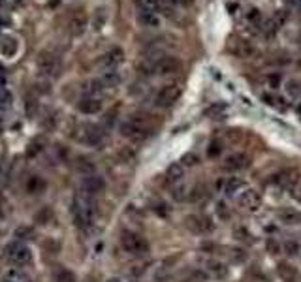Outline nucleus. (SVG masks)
Listing matches in <instances>:
<instances>
[{
	"instance_id": "obj_30",
	"label": "nucleus",
	"mask_w": 301,
	"mask_h": 282,
	"mask_svg": "<svg viewBox=\"0 0 301 282\" xmlns=\"http://www.w3.org/2000/svg\"><path fill=\"white\" fill-rule=\"evenodd\" d=\"M32 235H34V232L29 226H21L15 230V237H19V239H32Z\"/></svg>"
},
{
	"instance_id": "obj_10",
	"label": "nucleus",
	"mask_w": 301,
	"mask_h": 282,
	"mask_svg": "<svg viewBox=\"0 0 301 282\" xmlns=\"http://www.w3.org/2000/svg\"><path fill=\"white\" fill-rule=\"evenodd\" d=\"M251 166V158L243 153H234V155L226 156V160H224V169H228V171H243Z\"/></svg>"
},
{
	"instance_id": "obj_17",
	"label": "nucleus",
	"mask_w": 301,
	"mask_h": 282,
	"mask_svg": "<svg viewBox=\"0 0 301 282\" xmlns=\"http://www.w3.org/2000/svg\"><path fill=\"white\" fill-rule=\"evenodd\" d=\"M183 177H185V166L181 162L172 164V166L168 168V171H166V181L172 184H177Z\"/></svg>"
},
{
	"instance_id": "obj_34",
	"label": "nucleus",
	"mask_w": 301,
	"mask_h": 282,
	"mask_svg": "<svg viewBox=\"0 0 301 282\" xmlns=\"http://www.w3.org/2000/svg\"><path fill=\"white\" fill-rule=\"evenodd\" d=\"M49 219H51V209H49V207H43L42 211L36 215V220L40 222V224H47V222H49Z\"/></svg>"
},
{
	"instance_id": "obj_35",
	"label": "nucleus",
	"mask_w": 301,
	"mask_h": 282,
	"mask_svg": "<svg viewBox=\"0 0 301 282\" xmlns=\"http://www.w3.org/2000/svg\"><path fill=\"white\" fill-rule=\"evenodd\" d=\"M216 215H218L220 219H224V220H228V219H230L228 205L224 203V201H218V203H216Z\"/></svg>"
},
{
	"instance_id": "obj_18",
	"label": "nucleus",
	"mask_w": 301,
	"mask_h": 282,
	"mask_svg": "<svg viewBox=\"0 0 301 282\" xmlns=\"http://www.w3.org/2000/svg\"><path fill=\"white\" fill-rule=\"evenodd\" d=\"M279 275L282 280L286 282H299V273H297V269L294 265H290V263H279Z\"/></svg>"
},
{
	"instance_id": "obj_11",
	"label": "nucleus",
	"mask_w": 301,
	"mask_h": 282,
	"mask_svg": "<svg viewBox=\"0 0 301 282\" xmlns=\"http://www.w3.org/2000/svg\"><path fill=\"white\" fill-rule=\"evenodd\" d=\"M187 228L192 230L196 233H205V232H213V222L207 217H201V215H192V217H187Z\"/></svg>"
},
{
	"instance_id": "obj_13",
	"label": "nucleus",
	"mask_w": 301,
	"mask_h": 282,
	"mask_svg": "<svg viewBox=\"0 0 301 282\" xmlns=\"http://www.w3.org/2000/svg\"><path fill=\"white\" fill-rule=\"evenodd\" d=\"M79 111L85 113V115H96L102 111V100L96 96H85V98L79 102Z\"/></svg>"
},
{
	"instance_id": "obj_24",
	"label": "nucleus",
	"mask_w": 301,
	"mask_h": 282,
	"mask_svg": "<svg viewBox=\"0 0 301 282\" xmlns=\"http://www.w3.org/2000/svg\"><path fill=\"white\" fill-rule=\"evenodd\" d=\"M139 23L145 25V27H158V25H160V17H158V14L141 12V14H139Z\"/></svg>"
},
{
	"instance_id": "obj_5",
	"label": "nucleus",
	"mask_w": 301,
	"mask_h": 282,
	"mask_svg": "<svg viewBox=\"0 0 301 282\" xmlns=\"http://www.w3.org/2000/svg\"><path fill=\"white\" fill-rule=\"evenodd\" d=\"M181 92H183V87H181L179 83L164 85V87L157 92L155 104H157L158 107H172L173 104L181 98Z\"/></svg>"
},
{
	"instance_id": "obj_38",
	"label": "nucleus",
	"mask_w": 301,
	"mask_h": 282,
	"mask_svg": "<svg viewBox=\"0 0 301 282\" xmlns=\"http://www.w3.org/2000/svg\"><path fill=\"white\" fill-rule=\"evenodd\" d=\"M121 158L124 162H130V160H134V153L128 151V149H124V151H121Z\"/></svg>"
},
{
	"instance_id": "obj_26",
	"label": "nucleus",
	"mask_w": 301,
	"mask_h": 282,
	"mask_svg": "<svg viewBox=\"0 0 301 282\" xmlns=\"http://www.w3.org/2000/svg\"><path fill=\"white\" fill-rule=\"evenodd\" d=\"M205 186H203V184H196V186H194V188H190V190H188V199H190V201H200V199H203V197H205Z\"/></svg>"
},
{
	"instance_id": "obj_1",
	"label": "nucleus",
	"mask_w": 301,
	"mask_h": 282,
	"mask_svg": "<svg viewBox=\"0 0 301 282\" xmlns=\"http://www.w3.org/2000/svg\"><path fill=\"white\" fill-rule=\"evenodd\" d=\"M94 217V207L89 196H78L76 197V209H73V219H76V226L81 230H87L93 224Z\"/></svg>"
},
{
	"instance_id": "obj_16",
	"label": "nucleus",
	"mask_w": 301,
	"mask_h": 282,
	"mask_svg": "<svg viewBox=\"0 0 301 282\" xmlns=\"http://www.w3.org/2000/svg\"><path fill=\"white\" fill-rule=\"evenodd\" d=\"M141 12H150V14H158L166 10V0H136Z\"/></svg>"
},
{
	"instance_id": "obj_28",
	"label": "nucleus",
	"mask_w": 301,
	"mask_h": 282,
	"mask_svg": "<svg viewBox=\"0 0 301 282\" xmlns=\"http://www.w3.org/2000/svg\"><path fill=\"white\" fill-rule=\"evenodd\" d=\"M55 278H57V282H76V276H73L72 271H68L64 267L55 271Z\"/></svg>"
},
{
	"instance_id": "obj_2",
	"label": "nucleus",
	"mask_w": 301,
	"mask_h": 282,
	"mask_svg": "<svg viewBox=\"0 0 301 282\" xmlns=\"http://www.w3.org/2000/svg\"><path fill=\"white\" fill-rule=\"evenodd\" d=\"M150 128L141 119H128L121 124V134L134 141H143L150 134Z\"/></svg>"
},
{
	"instance_id": "obj_41",
	"label": "nucleus",
	"mask_w": 301,
	"mask_h": 282,
	"mask_svg": "<svg viewBox=\"0 0 301 282\" xmlns=\"http://www.w3.org/2000/svg\"><path fill=\"white\" fill-rule=\"evenodd\" d=\"M286 4L290 8H301V0H286Z\"/></svg>"
},
{
	"instance_id": "obj_36",
	"label": "nucleus",
	"mask_w": 301,
	"mask_h": 282,
	"mask_svg": "<svg viewBox=\"0 0 301 282\" xmlns=\"http://www.w3.org/2000/svg\"><path fill=\"white\" fill-rule=\"evenodd\" d=\"M284 252L290 254V256H295L299 252V245L295 241H288V243H284Z\"/></svg>"
},
{
	"instance_id": "obj_14",
	"label": "nucleus",
	"mask_w": 301,
	"mask_h": 282,
	"mask_svg": "<svg viewBox=\"0 0 301 282\" xmlns=\"http://www.w3.org/2000/svg\"><path fill=\"white\" fill-rule=\"evenodd\" d=\"M124 60V53H122L119 47L117 49H111L109 53H106V55L102 56V60H100V64L106 68V70H115L119 64Z\"/></svg>"
},
{
	"instance_id": "obj_25",
	"label": "nucleus",
	"mask_w": 301,
	"mask_h": 282,
	"mask_svg": "<svg viewBox=\"0 0 301 282\" xmlns=\"http://www.w3.org/2000/svg\"><path fill=\"white\" fill-rule=\"evenodd\" d=\"M224 111H226V104H213V106H209L207 109H205V117H209V119H218Z\"/></svg>"
},
{
	"instance_id": "obj_39",
	"label": "nucleus",
	"mask_w": 301,
	"mask_h": 282,
	"mask_svg": "<svg viewBox=\"0 0 301 282\" xmlns=\"http://www.w3.org/2000/svg\"><path fill=\"white\" fill-rule=\"evenodd\" d=\"M218 153H220V147H218L216 143H213V145H211V149H209V155L215 156V155H218Z\"/></svg>"
},
{
	"instance_id": "obj_40",
	"label": "nucleus",
	"mask_w": 301,
	"mask_h": 282,
	"mask_svg": "<svg viewBox=\"0 0 301 282\" xmlns=\"http://www.w3.org/2000/svg\"><path fill=\"white\" fill-rule=\"evenodd\" d=\"M196 160H198V158H196L194 155L185 156V164H188V166H194V164H196Z\"/></svg>"
},
{
	"instance_id": "obj_9",
	"label": "nucleus",
	"mask_w": 301,
	"mask_h": 282,
	"mask_svg": "<svg viewBox=\"0 0 301 282\" xmlns=\"http://www.w3.org/2000/svg\"><path fill=\"white\" fill-rule=\"evenodd\" d=\"M237 201H239V205H241L243 209H247V211H256L260 205H262V196H260L258 190L247 188V190H243L239 194Z\"/></svg>"
},
{
	"instance_id": "obj_31",
	"label": "nucleus",
	"mask_w": 301,
	"mask_h": 282,
	"mask_svg": "<svg viewBox=\"0 0 301 282\" xmlns=\"http://www.w3.org/2000/svg\"><path fill=\"white\" fill-rule=\"evenodd\" d=\"M209 269L215 273V276H226L228 275V269L224 267L222 263H218V261H211V263H209Z\"/></svg>"
},
{
	"instance_id": "obj_22",
	"label": "nucleus",
	"mask_w": 301,
	"mask_h": 282,
	"mask_svg": "<svg viewBox=\"0 0 301 282\" xmlns=\"http://www.w3.org/2000/svg\"><path fill=\"white\" fill-rule=\"evenodd\" d=\"M188 188L187 184H183V183H177V184H173V188H172V197L175 199V201H185V199H188Z\"/></svg>"
},
{
	"instance_id": "obj_19",
	"label": "nucleus",
	"mask_w": 301,
	"mask_h": 282,
	"mask_svg": "<svg viewBox=\"0 0 301 282\" xmlns=\"http://www.w3.org/2000/svg\"><path fill=\"white\" fill-rule=\"evenodd\" d=\"M102 91H104V85H102L100 79H91V81L83 83V87H81L83 96H96V98H98V94H100Z\"/></svg>"
},
{
	"instance_id": "obj_42",
	"label": "nucleus",
	"mask_w": 301,
	"mask_h": 282,
	"mask_svg": "<svg viewBox=\"0 0 301 282\" xmlns=\"http://www.w3.org/2000/svg\"><path fill=\"white\" fill-rule=\"evenodd\" d=\"M4 83H6V74L0 70V85H4Z\"/></svg>"
},
{
	"instance_id": "obj_21",
	"label": "nucleus",
	"mask_w": 301,
	"mask_h": 282,
	"mask_svg": "<svg viewBox=\"0 0 301 282\" xmlns=\"http://www.w3.org/2000/svg\"><path fill=\"white\" fill-rule=\"evenodd\" d=\"M100 81H102V85H104V89H108V87H117V85L121 83V74H119L117 70H106Z\"/></svg>"
},
{
	"instance_id": "obj_37",
	"label": "nucleus",
	"mask_w": 301,
	"mask_h": 282,
	"mask_svg": "<svg viewBox=\"0 0 301 282\" xmlns=\"http://www.w3.org/2000/svg\"><path fill=\"white\" fill-rule=\"evenodd\" d=\"M234 235H236V237H237V239H239V241H249V237H251L249 233L245 232L243 228H237L236 232H234Z\"/></svg>"
},
{
	"instance_id": "obj_43",
	"label": "nucleus",
	"mask_w": 301,
	"mask_h": 282,
	"mask_svg": "<svg viewBox=\"0 0 301 282\" xmlns=\"http://www.w3.org/2000/svg\"><path fill=\"white\" fill-rule=\"evenodd\" d=\"M170 2H172V4H187L188 0H170Z\"/></svg>"
},
{
	"instance_id": "obj_33",
	"label": "nucleus",
	"mask_w": 301,
	"mask_h": 282,
	"mask_svg": "<svg viewBox=\"0 0 301 282\" xmlns=\"http://www.w3.org/2000/svg\"><path fill=\"white\" fill-rule=\"evenodd\" d=\"M43 248H45L49 254H58L60 252V243L55 239H47L45 243H43Z\"/></svg>"
},
{
	"instance_id": "obj_4",
	"label": "nucleus",
	"mask_w": 301,
	"mask_h": 282,
	"mask_svg": "<svg viewBox=\"0 0 301 282\" xmlns=\"http://www.w3.org/2000/svg\"><path fill=\"white\" fill-rule=\"evenodd\" d=\"M38 70L42 72L45 78H58V74H60L58 56L51 51H42L38 55Z\"/></svg>"
},
{
	"instance_id": "obj_44",
	"label": "nucleus",
	"mask_w": 301,
	"mask_h": 282,
	"mask_svg": "<svg viewBox=\"0 0 301 282\" xmlns=\"http://www.w3.org/2000/svg\"><path fill=\"white\" fill-rule=\"evenodd\" d=\"M108 282H121V280H119V278H115V276H113V278H109Z\"/></svg>"
},
{
	"instance_id": "obj_32",
	"label": "nucleus",
	"mask_w": 301,
	"mask_h": 282,
	"mask_svg": "<svg viewBox=\"0 0 301 282\" xmlns=\"http://www.w3.org/2000/svg\"><path fill=\"white\" fill-rule=\"evenodd\" d=\"M286 92L290 94V96H292V98H295V96H299V94H301V85H299V81H288Z\"/></svg>"
},
{
	"instance_id": "obj_3",
	"label": "nucleus",
	"mask_w": 301,
	"mask_h": 282,
	"mask_svg": "<svg viewBox=\"0 0 301 282\" xmlns=\"http://www.w3.org/2000/svg\"><path fill=\"white\" fill-rule=\"evenodd\" d=\"M181 72V60L175 56H160L153 60L147 74H158V76H172Z\"/></svg>"
},
{
	"instance_id": "obj_15",
	"label": "nucleus",
	"mask_w": 301,
	"mask_h": 282,
	"mask_svg": "<svg viewBox=\"0 0 301 282\" xmlns=\"http://www.w3.org/2000/svg\"><path fill=\"white\" fill-rule=\"evenodd\" d=\"M279 220L286 226H297L301 224V211L292 209V207H286V209H282L279 213Z\"/></svg>"
},
{
	"instance_id": "obj_45",
	"label": "nucleus",
	"mask_w": 301,
	"mask_h": 282,
	"mask_svg": "<svg viewBox=\"0 0 301 282\" xmlns=\"http://www.w3.org/2000/svg\"><path fill=\"white\" fill-rule=\"evenodd\" d=\"M297 113H299V115H301V104H299V106H297Z\"/></svg>"
},
{
	"instance_id": "obj_7",
	"label": "nucleus",
	"mask_w": 301,
	"mask_h": 282,
	"mask_svg": "<svg viewBox=\"0 0 301 282\" xmlns=\"http://www.w3.org/2000/svg\"><path fill=\"white\" fill-rule=\"evenodd\" d=\"M104 130L96 124H79L78 126V134H76V139H79L81 143H89V145H100L104 141Z\"/></svg>"
},
{
	"instance_id": "obj_6",
	"label": "nucleus",
	"mask_w": 301,
	"mask_h": 282,
	"mask_svg": "<svg viewBox=\"0 0 301 282\" xmlns=\"http://www.w3.org/2000/svg\"><path fill=\"white\" fill-rule=\"evenodd\" d=\"M121 247L128 254L137 256V254L147 252L149 245H147V241H145L141 235H137V233H134V232H124L121 235Z\"/></svg>"
},
{
	"instance_id": "obj_29",
	"label": "nucleus",
	"mask_w": 301,
	"mask_h": 282,
	"mask_svg": "<svg viewBox=\"0 0 301 282\" xmlns=\"http://www.w3.org/2000/svg\"><path fill=\"white\" fill-rule=\"evenodd\" d=\"M15 49H17V42H15L14 38H6V40H2L0 51H2L4 55H14Z\"/></svg>"
},
{
	"instance_id": "obj_12",
	"label": "nucleus",
	"mask_w": 301,
	"mask_h": 282,
	"mask_svg": "<svg viewBox=\"0 0 301 282\" xmlns=\"http://www.w3.org/2000/svg\"><path fill=\"white\" fill-rule=\"evenodd\" d=\"M81 186H83V192H85L87 196H94V194H100L106 188V181H104V177L93 173V175H87L83 179Z\"/></svg>"
},
{
	"instance_id": "obj_27",
	"label": "nucleus",
	"mask_w": 301,
	"mask_h": 282,
	"mask_svg": "<svg viewBox=\"0 0 301 282\" xmlns=\"http://www.w3.org/2000/svg\"><path fill=\"white\" fill-rule=\"evenodd\" d=\"M78 169L81 171V173H85V175H93L94 173V164L89 160V158H85V156H81L78 160Z\"/></svg>"
},
{
	"instance_id": "obj_23",
	"label": "nucleus",
	"mask_w": 301,
	"mask_h": 282,
	"mask_svg": "<svg viewBox=\"0 0 301 282\" xmlns=\"http://www.w3.org/2000/svg\"><path fill=\"white\" fill-rule=\"evenodd\" d=\"M243 186H245L243 179H239V177H232L228 183H226V186H224V192H226L228 196H234V194L241 190Z\"/></svg>"
},
{
	"instance_id": "obj_8",
	"label": "nucleus",
	"mask_w": 301,
	"mask_h": 282,
	"mask_svg": "<svg viewBox=\"0 0 301 282\" xmlns=\"http://www.w3.org/2000/svg\"><path fill=\"white\" fill-rule=\"evenodd\" d=\"M6 258L14 265H27L30 260H32V252H30L29 247H25L21 243H14V245H10L6 250Z\"/></svg>"
},
{
	"instance_id": "obj_20",
	"label": "nucleus",
	"mask_w": 301,
	"mask_h": 282,
	"mask_svg": "<svg viewBox=\"0 0 301 282\" xmlns=\"http://www.w3.org/2000/svg\"><path fill=\"white\" fill-rule=\"evenodd\" d=\"M85 25H87L85 14H76V15H73L72 23H70V32H72L73 36L83 34V30H85Z\"/></svg>"
}]
</instances>
